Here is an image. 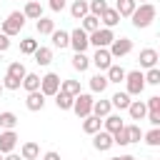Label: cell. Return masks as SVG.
<instances>
[{
    "label": "cell",
    "mask_w": 160,
    "mask_h": 160,
    "mask_svg": "<svg viewBox=\"0 0 160 160\" xmlns=\"http://www.w3.org/2000/svg\"><path fill=\"white\" fill-rule=\"evenodd\" d=\"M148 160H152V158H148Z\"/></svg>",
    "instance_id": "54"
},
{
    "label": "cell",
    "mask_w": 160,
    "mask_h": 160,
    "mask_svg": "<svg viewBox=\"0 0 160 160\" xmlns=\"http://www.w3.org/2000/svg\"><path fill=\"white\" fill-rule=\"evenodd\" d=\"M118 160H135V158H132V155H120Z\"/></svg>",
    "instance_id": "49"
},
{
    "label": "cell",
    "mask_w": 160,
    "mask_h": 160,
    "mask_svg": "<svg viewBox=\"0 0 160 160\" xmlns=\"http://www.w3.org/2000/svg\"><path fill=\"white\" fill-rule=\"evenodd\" d=\"M142 138H145V142H148L150 148H158V145H160V128H152V130L142 132Z\"/></svg>",
    "instance_id": "38"
},
{
    "label": "cell",
    "mask_w": 160,
    "mask_h": 160,
    "mask_svg": "<svg viewBox=\"0 0 160 160\" xmlns=\"http://www.w3.org/2000/svg\"><path fill=\"white\" fill-rule=\"evenodd\" d=\"M90 110H92V95H88V92L75 95V100H72V112H75L78 118H88Z\"/></svg>",
    "instance_id": "6"
},
{
    "label": "cell",
    "mask_w": 160,
    "mask_h": 160,
    "mask_svg": "<svg viewBox=\"0 0 160 160\" xmlns=\"http://www.w3.org/2000/svg\"><path fill=\"white\" fill-rule=\"evenodd\" d=\"M25 28V15L20 12V10H12L5 20H2V28H0V32L2 35H8V38H12V35H20V30Z\"/></svg>",
    "instance_id": "2"
},
{
    "label": "cell",
    "mask_w": 160,
    "mask_h": 160,
    "mask_svg": "<svg viewBox=\"0 0 160 160\" xmlns=\"http://www.w3.org/2000/svg\"><path fill=\"white\" fill-rule=\"evenodd\" d=\"M115 142H112V135L110 132H105V130H98L95 135H92V148L95 150H100V152H105V150H110Z\"/></svg>",
    "instance_id": "11"
},
{
    "label": "cell",
    "mask_w": 160,
    "mask_h": 160,
    "mask_svg": "<svg viewBox=\"0 0 160 160\" xmlns=\"http://www.w3.org/2000/svg\"><path fill=\"white\" fill-rule=\"evenodd\" d=\"M128 112H130V118H132V120H145L148 108H145V102H142V100H130Z\"/></svg>",
    "instance_id": "17"
},
{
    "label": "cell",
    "mask_w": 160,
    "mask_h": 160,
    "mask_svg": "<svg viewBox=\"0 0 160 160\" xmlns=\"http://www.w3.org/2000/svg\"><path fill=\"white\" fill-rule=\"evenodd\" d=\"M110 110H112V105H110V100H92V110H90V115H95V118H105V115H110Z\"/></svg>",
    "instance_id": "18"
},
{
    "label": "cell",
    "mask_w": 160,
    "mask_h": 160,
    "mask_svg": "<svg viewBox=\"0 0 160 160\" xmlns=\"http://www.w3.org/2000/svg\"><path fill=\"white\" fill-rule=\"evenodd\" d=\"M0 95H2V82H0Z\"/></svg>",
    "instance_id": "51"
},
{
    "label": "cell",
    "mask_w": 160,
    "mask_h": 160,
    "mask_svg": "<svg viewBox=\"0 0 160 160\" xmlns=\"http://www.w3.org/2000/svg\"><path fill=\"white\" fill-rule=\"evenodd\" d=\"M20 158H22V160H38V158H40V145L32 142V140L22 142V148H20Z\"/></svg>",
    "instance_id": "16"
},
{
    "label": "cell",
    "mask_w": 160,
    "mask_h": 160,
    "mask_svg": "<svg viewBox=\"0 0 160 160\" xmlns=\"http://www.w3.org/2000/svg\"><path fill=\"white\" fill-rule=\"evenodd\" d=\"M15 125H18V115L15 112H10V110L0 112V128L2 130H15Z\"/></svg>",
    "instance_id": "29"
},
{
    "label": "cell",
    "mask_w": 160,
    "mask_h": 160,
    "mask_svg": "<svg viewBox=\"0 0 160 160\" xmlns=\"http://www.w3.org/2000/svg\"><path fill=\"white\" fill-rule=\"evenodd\" d=\"M100 128H102V120H100V118H95V115H88V118H82V130H85L88 135H95Z\"/></svg>",
    "instance_id": "23"
},
{
    "label": "cell",
    "mask_w": 160,
    "mask_h": 160,
    "mask_svg": "<svg viewBox=\"0 0 160 160\" xmlns=\"http://www.w3.org/2000/svg\"><path fill=\"white\" fill-rule=\"evenodd\" d=\"M32 58H35V62H38V65H50V62H52V50L40 45V48L32 52Z\"/></svg>",
    "instance_id": "24"
},
{
    "label": "cell",
    "mask_w": 160,
    "mask_h": 160,
    "mask_svg": "<svg viewBox=\"0 0 160 160\" xmlns=\"http://www.w3.org/2000/svg\"><path fill=\"white\" fill-rule=\"evenodd\" d=\"M98 28H100V18H95V15H90V12H88V15L82 18V30L90 35V32H95Z\"/></svg>",
    "instance_id": "36"
},
{
    "label": "cell",
    "mask_w": 160,
    "mask_h": 160,
    "mask_svg": "<svg viewBox=\"0 0 160 160\" xmlns=\"http://www.w3.org/2000/svg\"><path fill=\"white\" fill-rule=\"evenodd\" d=\"M20 85L25 88V92H35V90H40V75H35V72H25V78H22Z\"/></svg>",
    "instance_id": "22"
},
{
    "label": "cell",
    "mask_w": 160,
    "mask_h": 160,
    "mask_svg": "<svg viewBox=\"0 0 160 160\" xmlns=\"http://www.w3.org/2000/svg\"><path fill=\"white\" fill-rule=\"evenodd\" d=\"M22 15H25V20H40L42 18V5L38 0H30V2H25Z\"/></svg>",
    "instance_id": "14"
},
{
    "label": "cell",
    "mask_w": 160,
    "mask_h": 160,
    "mask_svg": "<svg viewBox=\"0 0 160 160\" xmlns=\"http://www.w3.org/2000/svg\"><path fill=\"white\" fill-rule=\"evenodd\" d=\"M8 50H10V38L0 32V52H8Z\"/></svg>",
    "instance_id": "46"
},
{
    "label": "cell",
    "mask_w": 160,
    "mask_h": 160,
    "mask_svg": "<svg viewBox=\"0 0 160 160\" xmlns=\"http://www.w3.org/2000/svg\"><path fill=\"white\" fill-rule=\"evenodd\" d=\"M125 92L132 98V95H140L142 90H145V78H142V72L140 70H130V72H125Z\"/></svg>",
    "instance_id": "3"
},
{
    "label": "cell",
    "mask_w": 160,
    "mask_h": 160,
    "mask_svg": "<svg viewBox=\"0 0 160 160\" xmlns=\"http://www.w3.org/2000/svg\"><path fill=\"white\" fill-rule=\"evenodd\" d=\"M35 30H38L40 35H52V30H55V20L40 18V20H35Z\"/></svg>",
    "instance_id": "30"
},
{
    "label": "cell",
    "mask_w": 160,
    "mask_h": 160,
    "mask_svg": "<svg viewBox=\"0 0 160 160\" xmlns=\"http://www.w3.org/2000/svg\"><path fill=\"white\" fill-rule=\"evenodd\" d=\"M130 50H132V40H130V38H115V40L110 42V48H108L110 58H125Z\"/></svg>",
    "instance_id": "7"
},
{
    "label": "cell",
    "mask_w": 160,
    "mask_h": 160,
    "mask_svg": "<svg viewBox=\"0 0 160 160\" xmlns=\"http://www.w3.org/2000/svg\"><path fill=\"white\" fill-rule=\"evenodd\" d=\"M25 108H28L30 112H38V110H42V108H45V95H42L40 90H35V92H28V98H25Z\"/></svg>",
    "instance_id": "12"
},
{
    "label": "cell",
    "mask_w": 160,
    "mask_h": 160,
    "mask_svg": "<svg viewBox=\"0 0 160 160\" xmlns=\"http://www.w3.org/2000/svg\"><path fill=\"white\" fill-rule=\"evenodd\" d=\"M2 90H20V80L5 75V78H2Z\"/></svg>",
    "instance_id": "42"
},
{
    "label": "cell",
    "mask_w": 160,
    "mask_h": 160,
    "mask_svg": "<svg viewBox=\"0 0 160 160\" xmlns=\"http://www.w3.org/2000/svg\"><path fill=\"white\" fill-rule=\"evenodd\" d=\"M102 128H105V132H118V130H122L125 128V122H122V118L120 115H105L102 118Z\"/></svg>",
    "instance_id": "15"
},
{
    "label": "cell",
    "mask_w": 160,
    "mask_h": 160,
    "mask_svg": "<svg viewBox=\"0 0 160 160\" xmlns=\"http://www.w3.org/2000/svg\"><path fill=\"white\" fill-rule=\"evenodd\" d=\"M155 15H158V8H155L152 2H142V5L135 8V12L130 15V20H132V25H135L138 30H142V28H148V25L155 20Z\"/></svg>",
    "instance_id": "1"
},
{
    "label": "cell",
    "mask_w": 160,
    "mask_h": 160,
    "mask_svg": "<svg viewBox=\"0 0 160 160\" xmlns=\"http://www.w3.org/2000/svg\"><path fill=\"white\" fill-rule=\"evenodd\" d=\"M72 100H75V98H70V95L62 92V90L55 95V105H58V110H72Z\"/></svg>",
    "instance_id": "35"
},
{
    "label": "cell",
    "mask_w": 160,
    "mask_h": 160,
    "mask_svg": "<svg viewBox=\"0 0 160 160\" xmlns=\"http://www.w3.org/2000/svg\"><path fill=\"white\" fill-rule=\"evenodd\" d=\"M0 160H2V152H0Z\"/></svg>",
    "instance_id": "53"
},
{
    "label": "cell",
    "mask_w": 160,
    "mask_h": 160,
    "mask_svg": "<svg viewBox=\"0 0 160 160\" xmlns=\"http://www.w3.org/2000/svg\"><path fill=\"white\" fill-rule=\"evenodd\" d=\"M50 38H52V45H55V48H60V50L70 45V32H65V30H52V35H50Z\"/></svg>",
    "instance_id": "26"
},
{
    "label": "cell",
    "mask_w": 160,
    "mask_h": 160,
    "mask_svg": "<svg viewBox=\"0 0 160 160\" xmlns=\"http://www.w3.org/2000/svg\"><path fill=\"white\" fill-rule=\"evenodd\" d=\"M112 142H115V145H122V148H125V145H130V138H128V130L122 128V130H118V132H112Z\"/></svg>",
    "instance_id": "41"
},
{
    "label": "cell",
    "mask_w": 160,
    "mask_h": 160,
    "mask_svg": "<svg viewBox=\"0 0 160 160\" xmlns=\"http://www.w3.org/2000/svg\"><path fill=\"white\" fill-rule=\"evenodd\" d=\"M50 10L52 12H62L65 10V0H50Z\"/></svg>",
    "instance_id": "44"
},
{
    "label": "cell",
    "mask_w": 160,
    "mask_h": 160,
    "mask_svg": "<svg viewBox=\"0 0 160 160\" xmlns=\"http://www.w3.org/2000/svg\"><path fill=\"white\" fill-rule=\"evenodd\" d=\"M2 160H22L18 152H8V155H2Z\"/></svg>",
    "instance_id": "48"
},
{
    "label": "cell",
    "mask_w": 160,
    "mask_h": 160,
    "mask_svg": "<svg viewBox=\"0 0 160 160\" xmlns=\"http://www.w3.org/2000/svg\"><path fill=\"white\" fill-rule=\"evenodd\" d=\"M70 15H72L75 20H82V18L88 15V0H72V5H70Z\"/></svg>",
    "instance_id": "25"
},
{
    "label": "cell",
    "mask_w": 160,
    "mask_h": 160,
    "mask_svg": "<svg viewBox=\"0 0 160 160\" xmlns=\"http://www.w3.org/2000/svg\"><path fill=\"white\" fill-rule=\"evenodd\" d=\"M145 118L150 120V125H152V128H160V112H148Z\"/></svg>",
    "instance_id": "45"
},
{
    "label": "cell",
    "mask_w": 160,
    "mask_h": 160,
    "mask_svg": "<svg viewBox=\"0 0 160 160\" xmlns=\"http://www.w3.org/2000/svg\"><path fill=\"white\" fill-rule=\"evenodd\" d=\"M135 8H138L135 0H118V2H115V12H118L120 18H130V15L135 12Z\"/></svg>",
    "instance_id": "19"
},
{
    "label": "cell",
    "mask_w": 160,
    "mask_h": 160,
    "mask_svg": "<svg viewBox=\"0 0 160 160\" xmlns=\"http://www.w3.org/2000/svg\"><path fill=\"white\" fill-rule=\"evenodd\" d=\"M105 10H108V0H88V12H90V15L100 18Z\"/></svg>",
    "instance_id": "33"
},
{
    "label": "cell",
    "mask_w": 160,
    "mask_h": 160,
    "mask_svg": "<svg viewBox=\"0 0 160 160\" xmlns=\"http://www.w3.org/2000/svg\"><path fill=\"white\" fill-rule=\"evenodd\" d=\"M100 22H102V25H105L108 30H112V28H115V25L120 22V15L115 12V8H108V10H105V12L100 15Z\"/></svg>",
    "instance_id": "20"
},
{
    "label": "cell",
    "mask_w": 160,
    "mask_h": 160,
    "mask_svg": "<svg viewBox=\"0 0 160 160\" xmlns=\"http://www.w3.org/2000/svg\"><path fill=\"white\" fill-rule=\"evenodd\" d=\"M158 50H152V48H145V50H140V68H145V70H150V68H158Z\"/></svg>",
    "instance_id": "13"
},
{
    "label": "cell",
    "mask_w": 160,
    "mask_h": 160,
    "mask_svg": "<svg viewBox=\"0 0 160 160\" xmlns=\"http://www.w3.org/2000/svg\"><path fill=\"white\" fill-rule=\"evenodd\" d=\"M60 90L68 92L70 98L80 95V80H60Z\"/></svg>",
    "instance_id": "32"
},
{
    "label": "cell",
    "mask_w": 160,
    "mask_h": 160,
    "mask_svg": "<svg viewBox=\"0 0 160 160\" xmlns=\"http://www.w3.org/2000/svg\"><path fill=\"white\" fill-rule=\"evenodd\" d=\"M25 72H28V70H25V65H22L20 60H15V62H10V65H8V72H5V75H10V78H15V80H20V82H22Z\"/></svg>",
    "instance_id": "27"
},
{
    "label": "cell",
    "mask_w": 160,
    "mask_h": 160,
    "mask_svg": "<svg viewBox=\"0 0 160 160\" xmlns=\"http://www.w3.org/2000/svg\"><path fill=\"white\" fill-rule=\"evenodd\" d=\"M40 92H42L45 98H55V95L60 92V75H55V72L42 75V78H40Z\"/></svg>",
    "instance_id": "5"
},
{
    "label": "cell",
    "mask_w": 160,
    "mask_h": 160,
    "mask_svg": "<svg viewBox=\"0 0 160 160\" xmlns=\"http://www.w3.org/2000/svg\"><path fill=\"white\" fill-rule=\"evenodd\" d=\"M72 68L80 70V72H85V70L90 68V58H88L85 52H75V55H72Z\"/></svg>",
    "instance_id": "34"
},
{
    "label": "cell",
    "mask_w": 160,
    "mask_h": 160,
    "mask_svg": "<svg viewBox=\"0 0 160 160\" xmlns=\"http://www.w3.org/2000/svg\"><path fill=\"white\" fill-rule=\"evenodd\" d=\"M70 48H72L75 52H85V50L90 48V42H88V32H85L82 28H75V30L70 32Z\"/></svg>",
    "instance_id": "8"
},
{
    "label": "cell",
    "mask_w": 160,
    "mask_h": 160,
    "mask_svg": "<svg viewBox=\"0 0 160 160\" xmlns=\"http://www.w3.org/2000/svg\"><path fill=\"white\" fill-rule=\"evenodd\" d=\"M115 40V32L112 30H108V28H98L95 32H90L88 35V42L90 45H95V50L98 48H110V42Z\"/></svg>",
    "instance_id": "4"
},
{
    "label": "cell",
    "mask_w": 160,
    "mask_h": 160,
    "mask_svg": "<svg viewBox=\"0 0 160 160\" xmlns=\"http://www.w3.org/2000/svg\"><path fill=\"white\" fill-rule=\"evenodd\" d=\"M105 72H108V75H105V78H108V82H122V80H125V72H128V70H125L122 65H110V68H108Z\"/></svg>",
    "instance_id": "21"
},
{
    "label": "cell",
    "mask_w": 160,
    "mask_h": 160,
    "mask_svg": "<svg viewBox=\"0 0 160 160\" xmlns=\"http://www.w3.org/2000/svg\"><path fill=\"white\" fill-rule=\"evenodd\" d=\"M125 130H128V138H130V142H140V138H142V130H140V125H125Z\"/></svg>",
    "instance_id": "40"
},
{
    "label": "cell",
    "mask_w": 160,
    "mask_h": 160,
    "mask_svg": "<svg viewBox=\"0 0 160 160\" xmlns=\"http://www.w3.org/2000/svg\"><path fill=\"white\" fill-rule=\"evenodd\" d=\"M108 85H110V82H108V78H105V75H100V72L90 78V90H92V92H105V88H108Z\"/></svg>",
    "instance_id": "31"
},
{
    "label": "cell",
    "mask_w": 160,
    "mask_h": 160,
    "mask_svg": "<svg viewBox=\"0 0 160 160\" xmlns=\"http://www.w3.org/2000/svg\"><path fill=\"white\" fill-rule=\"evenodd\" d=\"M38 48H40V45H38L35 38H22V40H20V52H22V55H32Z\"/></svg>",
    "instance_id": "37"
},
{
    "label": "cell",
    "mask_w": 160,
    "mask_h": 160,
    "mask_svg": "<svg viewBox=\"0 0 160 160\" xmlns=\"http://www.w3.org/2000/svg\"><path fill=\"white\" fill-rule=\"evenodd\" d=\"M18 132L15 130H2L0 132V152L2 155H8V152H12L15 150V145H18Z\"/></svg>",
    "instance_id": "9"
},
{
    "label": "cell",
    "mask_w": 160,
    "mask_h": 160,
    "mask_svg": "<svg viewBox=\"0 0 160 160\" xmlns=\"http://www.w3.org/2000/svg\"><path fill=\"white\" fill-rule=\"evenodd\" d=\"M145 108H148V112H160V95H152V98H148Z\"/></svg>",
    "instance_id": "43"
},
{
    "label": "cell",
    "mask_w": 160,
    "mask_h": 160,
    "mask_svg": "<svg viewBox=\"0 0 160 160\" xmlns=\"http://www.w3.org/2000/svg\"><path fill=\"white\" fill-rule=\"evenodd\" d=\"M142 78H145V85H160V70L158 68H150Z\"/></svg>",
    "instance_id": "39"
},
{
    "label": "cell",
    "mask_w": 160,
    "mask_h": 160,
    "mask_svg": "<svg viewBox=\"0 0 160 160\" xmlns=\"http://www.w3.org/2000/svg\"><path fill=\"white\" fill-rule=\"evenodd\" d=\"M42 160H62V158H60V152L50 150V152H45V155H42Z\"/></svg>",
    "instance_id": "47"
},
{
    "label": "cell",
    "mask_w": 160,
    "mask_h": 160,
    "mask_svg": "<svg viewBox=\"0 0 160 160\" xmlns=\"http://www.w3.org/2000/svg\"><path fill=\"white\" fill-rule=\"evenodd\" d=\"M110 105L112 108H118V110H128V105H130V95L122 90V92H115L112 98H110Z\"/></svg>",
    "instance_id": "28"
},
{
    "label": "cell",
    "mask_w": 160,
    "mask_h": 160,
    "mask_svg": "<svg viewBox=\"0 0 160 160\" xmlns=\"http://www.w3.org/2000/svg\"><path fill=\"white\" fill-rule=\"evenodd\" d=\"M110 160H118V158H110Z\"/></svg>",
    "instance_id": "52"
},
{
    "label": "cell",
    "mask_w": 160,
    "mask_h": 160,
    "mask_svg": "<svg viewBox=\"0 0 160 160\" xmlns=\"http://www.w3.org/2000/svg\"><path fill=\"white\" fill-rule=\"evenodd\" d=\"M90 65H95L98 70H108V68L112 65V58H110L108 48H98V50H95V55L90 58Z\"/></svg>",
    "instance_id": "10"
},
{
    "label": "cell",
    "mask_w": 160,
    "mask_h": 160,
    "mask_svg": "<svg viewBox=\"0 0 160 160\" xmlns=\"http://www.w3.org/2000/svg\"><path fill=\"white\" fill-rule=\"evenodd\" d=\"M142 2H150V0H135V5H142Z\"/></svg>",
    "instance_id": "50"
}]
</instances>
